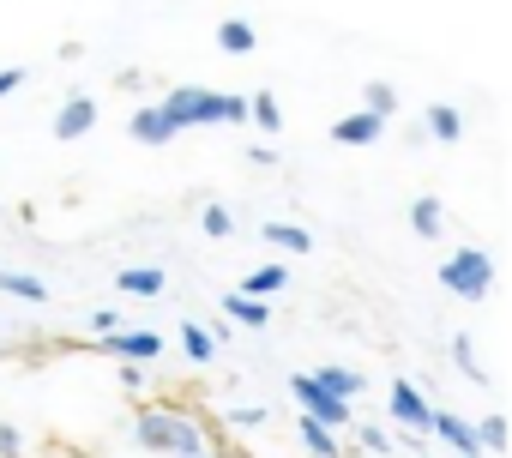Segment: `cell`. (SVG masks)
Segmentation results:
<instances>
[{"label":"cell","instance_id":"1","mask_svg":"<svg viewBox=\"0 0 512 458\" xmlns=\"http://www.w3.org/2000/svg\"><path fill=\"white\" fill-rule=\"evenodd\" d=\"M133 440L145 452H163V458H199V452H211L205 422L193 410H181V404H139L133 410Z\"/></svg>","mask_w":512,"mask_h":458},{"label":"cell","instance_id":"2","mask_svg":"<svg viewBox=\"0 0 512 458\" xmlns=\"http://www.w3.org/2000/svg\"><path fill=\"white\" fill-rule=\"evenodd\" d=\"M157 109H163V121H169L175 133H187V127H235V121H247V97H241V91H205V85H175Z\"/></svg>","mask_w":512,"mask_h":458},{"label":"cell","instance_id":"3","mask_svg":"<svg viewBox=\"0 0 512 458\" xmlns=\"http://www.w3.org/2000/svg\"><path fill=\"white\" fill-rule=\"evenodd\" d=\"M440 290L458 296V302H482V296L494 290V254H482V248L446 254V260H440Z\"/></svg>","mask_w":512,"mask_h":458},{"label":"cell","instance_id":"4","mask_svg":"<svg viewBox=\"0 0 512 458\" xmlns=\"http://www.w3.org/2000/svg\"><path fill=\"white\" fill-rule=\"evenodd\" d=\"M85 350L91 356H115V362H157L163 356V332H151V326H115V332H97Z\"/></svg>","mask_w":512,"mask_h":458},{"label":"cell","instance_id":"5","mask_svg":"<svg viewBox=\"0 0 512 458\" xmlns=\"http://www.w3.org/2000/svg\"><path fill=\"white\" fill-rule=\"evenodd\" d=\"M290 398L302 404V416H314V422H326V428H350V398H332L314 374H290Z\"/></svg>","mask_w":512,"mask_h":458},{"label":"cell","instance_id":"6","mask_svg":"<svg viewBox=\"0 0 512 458\" xmlns=\"http://www.w3.org/2000/svg\"><path fill=\"white\" fill-rule=\"evenodd\" d=\"M386 410H392V422H398V428H410V440H428L434 404L422 398V386H416V380H404V374H398V380L386 386Z\"/></svg>","mask_w":512,"mask_h":458},{"label":"cell","instance_id":"7","mask_svg":"<svg viewBox=\"0 0 512 458\" xmlns=\"http://www.w3.org/2000/svg\"><path fill=\"white\" fill-rule=\"evenodd\" d=\"M428 440H446L452 452H464V458H482V440H476V422H464L458 410H446V404H434V422H428Z\"/></svg>","mask_w":512,"mask_h":458},{"label":"cell","instance_id":"8","mask_svg":"<svg viewBox=\"0 0 512 458\" xmlns=\"http://www.w3.org/2000/svg\"><path fill=\"white\" fill-rule=\"evenodd\" d=\"M380 139H386V121H380V115H368V109H356V115L332 121V145L362 151V145H380Z\"/></svg>","mask_w":512,"mask_h":458},{"label":"cell","instance_id":"9","mask_svg":"<svg viewBox=\"0 0 512 458\" xmlns=\"http://www.w3.org/2000/svg\"><path fill=\"white\" fill-rule=\"evenodd\" d=\"M91 127H97V103H91V97H67V103H61V115H55V127H49V133H55V139H61V145H73V139H85V133H91Z\"/></svg>","mask_w":512,"mask_h":458},{"label":"cell","instance_id":"10","mask_svg":"<svg viewBox=\"0 0 512 458\" xmlns=\"http://www.w3.org/2000/svg\"><path fill=\"white\" fill-rule=\"evenodd\" d=\"M127 133H133V145H151V151L175 139V127L163 121V109H157V103H145V109H133V115H127Z\"/></svg>","mask_w":512,"mask_h":458},{"label":"cell","instance_id":"11","mask_svg":"<svg viewBox=\"0 0 512 458\" xmlns=\"http://www.w3.org/2000/svg\"><path fill=\"white\" fill-rule=\"evenodd\" d=\"M223 314H229L235 326H247V332H266V326H272V302L241 296V290H229V296H223Z\"/></svg>","mask_w":512,"mask_h":458},{"label":"cell","instance_id":"12","mask_svg":"<svg viewBox=\"0 0 512 458\" xmlns=\"http://www.w3.org/2000/svg\"><path fill=\"white\" fill-rule=\"evenodd\" d=\"M290 290V266L278 260V266H253L247 278H241V296H260V302H272V296H284Z\"/></svg>","mask_w":512,"mask_h":458},{"label":"cell","instance_id":"13","mask_svg":"<svg viewBox=\"0 0 512 458\" xmlns=\"http://www.w3.org/2000/svg\"><path fill=\"white\" fill-rule=\"evenodd\" d=\"M115 284H121L127 296H163V290H169V272H163V266H121Z\"/></svg>","mask_w":512,"mask_h":458},{"label":"cell","instance_id":"14","mask_svg":"<svg viewBox=\"0 0 512 458\" xmlns=\"http://www.w3.org/2000/svg\"><path fill=\"white\" fill-rule=\"evenodd\" d=\"M296 440H302L308 458H338V452H344V446H338V428H326V422H314V416L296 422Z\"/></svg>","mask_w":512,"mask_h":458},{"label":"cell","instance_id":"15","mask_svg":"<svg viewBox=\"0 0 512 458\" xmlns=\"http://www.w3.org/2000/svg\"><path fill=\"white\" fill-rule=\"evenodd\" d=\"M0 296H13V302H49V284L37 272H13V266H0Z\"/></svg>","mask_w":512,"mask_h":458},{"label":"cell","instance_id":"16","mask_svg":"<svg viewBox=\"0 0 512 458\" xmlns=\"http://www.w3.org/2000/svg\"><path fill=\"white\" fill-rule=\"evenodd\" d=\"M422 133H428V139H440V145H458V139H464V109L434 103V109H428V121H422Z\"/></svg>","mask_w":512,"mask_h":458},{"label":"cell","instance_id":"17","mask_svg":"<svg viewBox=\"0 0 512 458\" xmlns=\"http://www.w3.org/2000/svg\"><path fill=\"white\" fill-rule=\"evenodd\" d=\"M217 49H223V55H253V49H260L253 19H223V25H217Z\"/></svg>","mask_w":512,"mask_h":458},{"label":"cell","instance_id":"18","mask_svg":"<svg viewBox=\"0 0 512 458\" xmlns=\"http://www.w3.org/2000/svg\"><path fill=\"white\" fill-rule=\"evenodd\" d=\"M260 236H266V242H272L278 254H314V236H308L302 223H278V217H272V223L260 229Z\"/></svg>","mask_w":512,"mask_h":458},{"label":"cell","instance_id":"19","mask_svg":"<svg viewBox=\"0 0 512 458\" xmlns=\"http://www.w3.org/2000/svg\"><path fill=\"white\" fill-rule=\"evenodd\" d=\"M314 380H320L332 398H362V386H368V380H362L356 368H344V362H326V368H314Z\"/></svg>","mask_w":512,"mask_h":458},{"label":"cell","instance_id":"20","mask_svg":"<svg viewBox=\"0 0 512 458\" xmlns=\"http://www.w3.org/2000/svg\"><path fill=\"white\" fill-rule=\"evenodd\" d=\"M181 356H187V362H199V368H205V362H217V338H211V326L187 320V326H181Z\"/></svg>","mask_w":512,"mask_h":458},{"label":"cell","instance_id":"21","mask_svg":"<svg viewBox=\"0 0 512 458\" xmlns=\"http://www.w3.org/2000/svg\"><path fill=\"white\" fill-rule=\"evenodd\" d=\"M410 229H416L422 242H434L440 229H446V211H440V199H428V193H422V199L410 205Z\"/></svg>","mask_w":512,"mask_h":458},{"label":"cell","instance_id":"22","mask_svg":"<svg viewBox=\"0 0 512 458\" xmlns=\"http://www.w3.org/2000/svg\"><path fill=\"white\" fill-rule=\"evenodd\" d=\"M247 121H260L266 133H284V109H278V97H272V91H253V97H247Z\"/></svg>","mask_w":512,"mask_h":458},{"label":"cell","instance_id":"23","mask_svg":"<svg viewBox=\"0 0 512 458\" xmlns=\"http://www.w3.org/2000/svg\"><path fill=\"white\" fill-rule=\"evenodd\" d=\"M362 109H368V115H380V121H392V115H398V91H392L386 79H368V91H362Z\"/></svg>","mask_w":512,"mask_h":458},{"label":"cell","instance_id":"24","mask_svg":"<svg viewBox=\"0 0 512 458\" xmlns=\"http://www.w3.org/2000/svg\"><path fill=\"white\" fill-rule=\"evenodd\" d=\"M199 229H205L211 242H223V236H235V211H229V205H205V211H199Z\"/></svg>","mask_w":512,"mask_h":458},{"label":"cell","instance_id":"25","mask_svg":"<svg viewBox=\"0 0 512 458\" xmlns=\"http://www.w3.org/2000/svg\"><path fill=\"white\" fill-rule=\"evenodd\" d=\"M476 440H482V452H506V416H500V410L482 416V422H476Z\"/></svg>","mask_w":512,"mask_h":458},{"label":"cell","instance_id":"26","mask_svg":"<svg viewBox=\"0 0 512 458\" xmlns=\"http://www.w3.org/2000/svg\"><path fill=\"white\" fill-rule=\"evenodd\" d=\"M223 422L229 428H260V422H272V404H235V410H223Z\"/></svg>","mask_w":512,"mask_h":458},{"label":"cell","instance_id":"27","mask_svg":"<svg viewBox=\"0 0 512 458\" xmlns=\"http://www.w3.org/2000/svg\"><path fill=\"white\" fill-rule=\"evenodd\" d=\"M452 362H458V368H464L470 380H488V374L476 368V350H470V338H452Z\"/></svg>","mask_w":512,"mask_h":458},{"label":"cell","instance_id":"28","mask_svg":"<svg viewBox=\"0 0 512 458\" xmlns=\"http://www.w3.org/2000/svg\"><path fill=\"white\" fill-rule=\"evenodd\" d=\"M362 452H374V458H386V452H392V440H386V428H374V422H362Z\"/></svg>","mask_w":512,"mask_h":458},{"label":"cell","instance_id":"29","mask_svg":"<svg viewBox=\"0 0 512 458\" xmlns=\"http://www.w3.org/2000/svg\"><path fill=\"white\" fill-rule=\"evenodd\" d=\"M0 458H25V434L13 422H0Z\"/></svg>","mask_w":512,"mask_h":458},{"label":"cell","instance_id":"30","mask_svg":"<svg viewBox=\"0 0 512 458\" xmlns=\"http://www.w3.org/2000/svg\"><path fill=\"white\" fill-rule=\"evenodd\" d=\"M25 79H31V67H0V97H13Z\"/></svg>","mask_w":512,"mask_h":458},{"label":"cell","instance_id":"31","mask_svg":"<svg viewBox=\"0 0 512 458\" xmlns=\"http://www.w3.org/2000/svg\"><path fill=\"white\" fill-rule=\"evenodd\" d=\"M121 386L127 392H145V362H121Z\"/></svg>","mask_w":512,"mask_h":458},{"label":"cell","instance_id":"32","mask_svg":"<svg viewBox=\"0 0 512 458\" xmlns=\"http://www.w3.org/2000/svg\"><path fill=\"white\" fill-rule=\"evenodd\" d=\"M91 326H97V332H115V326H121V308H97Z\"/></svg>","mask_w":512,"mask_h":458},{"label":"cell","instance_id":"33","mask_svg":"<svg viewBox=\"0 0 512 458\" xmlns=\"http://www.w3.org/2000/svg\"><path fill=\"white\" fill-rule=\"evenodd\" d=\"M199 458H229V452H217V446H211V452H199Z\"/></svg>","mask_w":512,"mask_h":458},{"label":"cell","instance_id":"34","mask_svg":"<svg viewBox=\"0 0 512 458\" xmlns=\"http://www.w3.org/2000/svg\"><path fill=\"white\" fill-rule=\"evenodd\" d=\"M452 458H464V452H452Z\"/></svg>","mask_w":512,"mask_h":458}]
</instances>
